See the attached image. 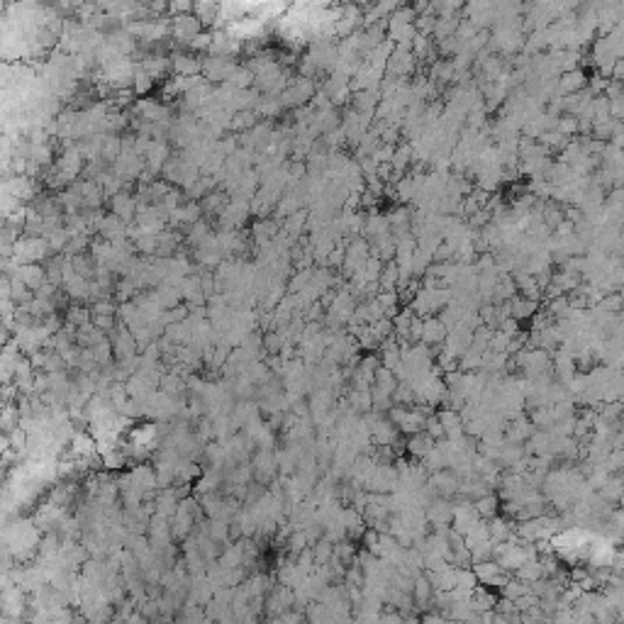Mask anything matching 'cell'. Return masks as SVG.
Listing matches in <instances>:
<instances>
[{
    "label": "cell",
    "instance_id": "13",
    "mask_svg": "<svg viewBox=\"0 0 624 624\" xmlns=\"http://www.w3.org/2000/svg\"><path fill=\"white\" fill-rule=\"evenodd\" d=\"M434 593H437V590H434V585L429 583L427 575H417V578H414L412 600H414V604H417L419 609L429 612V607H432V602H434Z\"/></svg>",
    "mask_w": 624,
    "mask_h": 624
},
{
    "label": "cell",
    "instance_id": "23",
    "mask_svg": "<svg viewBox=\"0 0 624 624\" xmlns=\"http://www.w3.org/2000/svg\"><path fill=\"white\" fill-rule=\"evenodd\" d=\"M334 556L344 566H351V563H356V556L359 554H356V549H354L351 541H339V544H334Z\"/></svg>",
    "mask_w": 624,
    "mask_h": 624
},
{
    "label": "cell",
    "instance_id": "27",
    "mask_svg": "<svg viewBox=\"0 0 624 624\" xmlns=\"http://www.w3.org/2000/svg\"><path fill=\"white\" fill-rule=\"evenodd\" d=\"M419 624H446V617L439 612H424L419 617Z\"/></svg>",
    "mask_w": 624,
    "mask_h": 624
},
{
    "label": "cell",
    "instance_id": "6",
    "mask_svg": "<svg viewBox=\"0 0 624 624\" xmlns=\"http://www.w3.org/2000/svg\"><path fill=\"white\" fill-rule=\"evenodd\" d=\"M171 68L180 78H195L198 73H203V58L188 52H176L171 54Z\"/></svg>",
    "mask_w": 624,
    "mask_h": 624
},
{
    "label": "cell",
    "instance_id": "5",
    "mask_svg": "<svg viewBox=\"0 0 624 624\" xmlns=\"http://www.w3.org/2000/svg\"><path fill=\"white\" fill-rule=\"evenodd\" d=\"M473 573L478 578V585H495V588H502L505 585V568H502L497 561H481V563H473Z\"/></svg>",
    "mask_w": 624,
    "mask_h": 624
},
{
    "label": "cell",
    "instance_id": "12",
    "mask_svg": "<svg viewBox=\"0 0 624 624\" xmlns=\"http://www.w3.org/2000/svg\"><path fill=\"white\" fill-rule=\"evenodd\" d=\"M15 278H20L29 290L37 292L39 288L47 283V268L39 266V263H27V266H20L17 271H15Z\"/></svg>",
    "mask_w": 624,
    "mask_h": 624
},
{
    "label": "cell",
    "instance_id": "7",
    "mask_svg": "<svg viewBox=\"0 0 624 624\" xmlns=\"http://www.w3.org/2000/svg\"><path fill=\"white\" fill-rule=\"evenodd\" d=\"M24 607H27V595L20 585H5V617L10 619H20L24 614Z\"/></svg>",
    "mask_w": 624,
    "mask_h": 624
},
{
    "label": "cell",
    "instance_id": "10",
    "mask_svg": "<svg viewBox=\"0 0 624 624\" xmlns=\"http://www.w3.org/2000/svg\"><path fill=\"white\" fill-rule=\"evenodd\" d=\"M448 336V329L444 327V322L439 317H424L422 320V344L437 346L444 344Z\"/></svg>",
    "mask_w": 624,
    "mask_h": 624
},
{
    "label": "cell",
    "instance_id": "21",
    "mask_svg": "<svg viewBox=\"0 0 624 624\" xmlns=\"http://www.w3.org/2000/svg\"><path fill=\"white\" fill-rule=\"evenodd\" d=\"M500 593H502V598H505V600H512V602H517L520 598L529 595L531 588H529V583H524V580H520V578H512V580L507 578L505 585L500 588Z\"/></svg>",
    "mask_w": 624,
    "mask_h": 624
},
{
    "label": "cell",
    "instance_id": "3",
    "mask_svg": "<svg viewBox=\"0 0 624 624\" xmlns=\"http://www.w3.org/2000/svg\"><path fill=\"white\" fill-rule=\"evenodd\" d=\"M424 517L427 524H432L434 529H442L453 522V502L448 497H434L427 507H424Z\"/></svg>",
    "mask_w": 624,
    "mask_h": 624
},
{
    "label": "cell",
    "instance_id": "2",
    "mask_svg": "<svg viewBox=\"0 0 624 624\" xmlns=\"http://www.w3.org/2000/svg\"><path fill=\"white\" fill-rule=\"evenodd\" d=\"M483 524V517L478 515L476 505L471 500H461V502H453V522H451V529L458 531L461 536H468L473 529Z\"/></svg>",
    "mask_w": 624,
    "mask_h": 624
},
{
    "label": "cell",
    "instance_id": "29",
    "mask_svg": "<svg viewBox=\"0 0 624 624\" xmlns=\"http://www.w3.org/2000/svg\"><path fill=\"white\" fill-rule=\"evenodd\" d=\"M446 624H468V622H461V619H446Z\"/></svg>",
    "mask_w": 624,
    "mask_h": 624
},
{
    "label": "cell",
    "instance_id": "17",
    "mask_svg": "<svg viewBox=\"0 0 624 624\" xmlns=\"http://www.w3.org/2000/svg\"><path fill=\"white\" fill-rule=\"evenodd\" d=\"M588 83L585 73L580 68H573V71H566L563 76L559 78V93H566V95H575V93L583 91V86Z\"/></svg>",
    "mask_w": 624,
    "mask_h": 624
},
{
    "label": "cell",
    "instance_id": "16",
    "mask_svg": "<svg viewBox=\"0 0 624 624\" xmlns=\"http://www.w3.org/2000/svg\"><path fill=\"white\" fill-rule=\"evenodd\" d=\"M437 446V442H434L432 437H429L427 432H419V434H412L407 442V453L410 456H414L417 461H424L427 458V453L432 451V448Z\"/></svg>",
    "mask_w": 624,
    "mask_h": 624
},
{
    "label": "cell",
    "instance_id": "8",
    "mask_svg": "<svg viewBox=\"0 0 624 624\" xmlns=\"http://www.w3.org/2000/svg\"><path fill=\"white\" fill-rule=\"evenodd\" d=\"M429 483H432V488H434V490H437V495H439V497H453L458 490H461V478H458L453 471H439V473H432Z\"/></svg>",
    "mask_w": 624,
    "mask_h": 624
},
{
    "label": "cell",
    "instance_id": "18",
    "mask_svg": "<svg viewBox=\"0 0 624 624\" xmlns=\"http://www.w3.org/2000/svg\"><path fill=\"white\" fill-rule=\"evenodd\" d=\"M536 307H539V302L536 300H529V297H512L510 300V317L512 320H529L531 315L536 312Z\"/></svg>",
    "mask_w": 624,
    "mask_h": 624
},
{
    "label": "cell",
    "instance_id": "28",
    "mask_svg": "<svg viewBox=\"0 0 624 624\" xmlns=\"http://www.w3.org/2000/svg\"><path fill=\"white\" fill-rule=\"evenodd\" d=\"M403 624H419V619L414 617V614H410V617H405V619H403Z\"/></svg>",
    "mask_w": 624,
    "mask_h": 624
},
{
    "label": "cell",
    "instance_id": "20",
    "mask_svg": "<svg viewBox=\"0 0 624 624\" xmlns=\"http://www.w3.org/2000/svg\"><path fill=\"white\" fill-rule=\"evenodd\" d=\"M473 505H476L478 515L483 517V522H488V520H492V517H497V512H500V507H502L500 505V497H497L495 492H488L485 497L476 500Z\"/></svg>",
    "mask_w": 624,
    "mask_h": 624
},
{
    "label": "cell",
    "instance_id": "25",
    "mask_svg": "<svg viewBox=\"0 0 624 624\" xmlns=\"http://www.w3.org/2000/svg\"><path fill=\"white\" fill-rule=\"evenodd\" d=\"M570 624H598V619H595V614L588 612V609L573 607V617H570Z\"/></svg>",
    "mask_w": 624,
    "mask_h": 624
},
{
    "label": "cell",
    "instance_id": "14",
    "mask_svg": "<svg viewBox=\"0 0 624 624\" xmlns=\"http://www.w3.org/2000/svg\"><path fill=\"white\" fill-rule=\"evenodd\" d=\"M136 210H139V205H136V198L130 193H117L115 198H112V214H117V217L122 219V222L130 224L132 217H136Z\"/></svg>",
    "mask_w": 624,
    "mask_h": 624
},
{
    "label": "cell",
    "instance_id": "15",
    "mask_svg": "<svg viewBox=\"0 0 624 624\" xmlns=\"http://www.w3.org/2000/svg\"><path fill=\"white\" fill-rule=\"evenodd\" d=\"M471 604H473V612L476 614H488V612H495L497 598L485 588V585H478L471 595Z\"/></svg>",
    "mask_w": 624,
    "mask_h": 624
},
{
    "label": "cell",
    "instance_id": "1",
    "mask_svg": "<svg viewBox=\"0 0 624 624\" xmlns=\"http://www.w3.org/2000/svg\"><path fill=\"white\" fill-rule=\"evenodd\" d=\"M13 251H15V261H17L20 266H27V263L44 261L52 249H49V242L44 237L42 239L39 237H24V239H17V242H15Z\"/></svg>",
    "mask_w": 624,
    "mask_h": 624
},
{
    "label": "cell",
    "instance_id": "9",
    "mask_svg": "<svg viewBox=\"0 0 624 624\" xmlns=\"http://www.w3.org/2000/svg\"><path fill=\"white\" fill-rule=\"evenodd\" d=\"M437 417H439V422H442L446 439H461V437H466V422H463V417H461V412H458V410L446 407V410H442Z\"/></svg>",
    "mask_w": 624,
    "mask_h": 624
},
{
    "label": "cell",
    "instance_id": "22",
    "mask_svg": "<svg viewBox=\"0 0 624 624\" xmlns=\"http://www.w3.org/2000/svg\"><path fill=\"white\" fill-rule=\"evenodd\" d=\"M456 588L466 590V593H473V590L478 588V578H476V573H473V568H456Z\"/></svg>",
    "mask_w": 624,
    "mask_h": 624
},
{
    "label": "cell",
    "instance_id": "26",
    "mask_svg": "<svg viewBox=\"0 0 624 624\" xmlns=\"http://www.w3.org/2000/svg\"><path fill=\"white\" fill-rule=\"evenodd\" d=\"M405 614L398 612V609H388V612H380V624H403Z\"/></svg>",
    "mask_w": 624,
    "mask_h": 624
},
{
    "label": "cell",
    "instance_id": "4",
    "mask_svg": "<svg viewBox=\"0 0 624 624\" xmlns=\"http://www.w3.org/2000/svg\"><path fill=\"white\" fill-rule=\"evenodd\" d=\"M200 32H203V22L195 15H176L173 24H171V37L180 44H188V47Z\"/></svg>",
    "mask_w": 624,
    "mask_h": 624
},
{
    "label": "cell",
    "instance_id": "11",
    "mask_svg": "<svg viewBox=\"0 0 624 624\" xmlns=\"http://www.w3.org/2000/svg\"><path fill=\"white\" fill-rule=\"evenodd\" d=\"M534 429L536 427L531 424V419H526L524 414H522V417H517V419H510V424L505 427V437H507V442H512V444H524L534 437Z\"/></svg>",
    "mask_w": 624,
    "mask_h": 624
},
{
    "label": "cell",
    "instance_id": "19",
    "mask_svg": "<svg viewBox=\"0 0 624 624\" xmlns=\"http://www.w3.org/2000/svg\"><path fill=\"white\" fill-rule=\"evenodd\" d=\"M515 575L520 580H524V583H529V585L536 583V580H541V578H544V566H541V559H539V556L529 559L524 566H522V568L515 570Z\"/></svg>",
    "mask_w": 624,
    "mask_h": 624
},
{
    "label": "cell",
    "instance_id": "24",
    "mask_svg": "<svg viewBox=\"0 0 624 624\" xmlns=\"http://www.w3.org/2000/svg\"><path fill=\"white\" fill-rule=\"evenodd\" d=\"M412 156H414V151H412V146H407V144H403V146H398V149H395V156H393V169L398 171H405V166L410 164V161H412Z\"/></svg>",
    "mask_w": 624,
    "mask_h": 624
}]
</instances>
